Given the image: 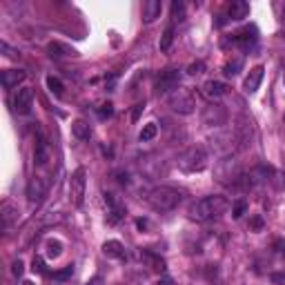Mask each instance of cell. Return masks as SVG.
Listing matches in <instances>:
<instances>
[{
    "label": "cell",
    "instance_id": "1",
    "mask_svg": "<svg viewBox=\"0 0 285 285\" xmlns=\"http://www.w3.org/2000/svg\"><path fill=\"white\" fill-rule=\"evenodd\" d=\"M232 207V203L221 194H212V196H205V199L196 201L189 210V216L199 223H207V221H214L223 216L227 210Z\"/></svg>",
    "mask_w": 285,
    "mask_h": 285
},
{
    "label": "cell",
    "instance_id": "2",
    "mask_svg": "<svg viewBox=\"0 0 285 285\" xmlns=\"http://www.w3.org/2000/svg\"><path fill=\"white\" fill-rule=\"evenodd\" d=\"M180 201H183V194L169 185H158L147 194V203L156 212H172L180 205Z\"/></svg>",
    "mask_w": 285,
    "mask_h": 285
},
{
    "label": "cell",
    "instance_id": "3",
    "mask_svg": "<svg viewBox=\"0 0 285 285\" xmlns=\"http://www.w3.org/2000/svg\"><path fill=\"white\" fill-rule=\"evenodd\" d=\"M207 160H210V156H207L205 149L201 147V145H194V147H189L187 152L178 158V167L183 169V172H187V174L203 172V169L207 167Z\"/></svg>",
    "mask_w": 285,
    "mask_h": 285
},
{
    "label": "cell",
    "instance_id": "4",
    "mask_svg": "<svg viewBox=\"0 0 285 285\" xmlns=\"http://www.w3.org/2000/svg\"><path fill=\"white\" fill-rule=\"evenodd\" d=\"M169 105L178 114H192L196 107V101H194V94H192L187 87H178V89L169 96Z\"/></svg>",
    "mask_w": 285,
    "mask_h": 285
},
{
    "label": "cell",
    "instance_id": "5",
    "mask_svg": "<svg viewBox=\"0 0 285 285\" xmlns=\"http://www.w3.org/2000/svg\"><path fill=\"white\" fill-rule=\"evenodd\" d=\"M85 176H87L85 167H78L71 174V180H69V201H71V205H76V207H80L82 199H85V187H87Z\"/></svg>",
    "mask_w": 285,
    "mask_h": 285
},
{
    "label": "cell",
    "instance_id": "6",
    "mask_svg": "<svg viewBox=\"0 0 285 285\" xmlns=\"http://www.w3.org/2000/svg\"><path fill=\"white\" fill-rule=\"evenodd\" d=\"M180 87V74L176 69H165L160 71L156 78V94H174Z\"/></svg>",
    "mask_w": 285,
    "mask_h": 285
},
{
    "label": "cell",
    "instance_id": "7",
    "mask_svg": "<svg viewBox=\"0 0 285 285\" xmlns=\"http://www.w3.org/2000/svg\"><path fill=\"white\" fill-rule=\"evenodd\" d=\"M256 40H258V29L254 27V25H247V27H243L241 32L232 34V45H241V47H245V49L254 47Z\"/></svg>",
    "mask_w": 285,
    "mask_h": 285
},
{
    "label": "cell",
    "instance_id": "8",
    "mask_svg": "<svg viewBox=\"0 0 285 285\" xmlns=\"http://www.w3.org/2000/svg\"><path fill=\"white\" fill-rule=\"evenodd\" d=\"M105 203L110 205V214H107V223H110V225H116V223H121L125 219L127 207L123 205L114 194H105Z\"/></svg>",
    "mask_w": 285,
    "mask_h": 285
},
{
    "label": "cell",
    "instance_id": "9",
    "mask_svg": "<svg viewBox=\"0 0 285 285\" xmlns=\"http://www.w3.org/2000/svg\"><path fill=\"white\" fill-rule=\"evenodd\" d=\"M263 74H265V67H263V65L252 67L250 74H247L245 80H243V89H245V94H256V89L261 87Z\"/></svg>",
    "mask_w": 285,
    "mask_h": 285
},
{
    "label": "cell",
    "instance_id": "10",
    "mask_svg": "<svg viewBox=\"0 0 285 285\" xmlns=\"http://www.w3.org/2000/svg\"><path fill=\"white\" fill-rule=\"evenodd\" d=\"M32 105H34V89H29V87L18 89L16 98H14V110L18 114H29L32 112Z\"/></svg>",
    "mask_w": 285,
    "mask_h": 285
},
{
    "label": "cell",
    "instance_id": "11",
    "mask_svg": "<svg viewBox=\"0 0 285 285\" xmlns=\"http://www.w3.org/2000/svg\"><path fill=\"white\" fill-rule=\"evenodd\" d=\"M247 14H250V5L243 3V0H232L225 7L227 20H243V18H247Z\"/></svg>",
    "mask_w": 285,
    "mask_h": 285
},
{
    "label": "cell",
    "instance_id": "12",
    "mask_svg": "<svg viewBox=\"0 0 285 285\" xmlns=\"http://www.w3.org/2000/svg\"><path fill=\"white\" fill-rule=\"evenodd\" d=\"M47 54L51 58H71V56H78V51L74 47H69V45L60 43V40H51L47 45Z\"/></svg>",
    "mask_w": 285,
    "mask_h": 285
},
{
    "label": "cell",
    "instance_id": "13",
    "mask_svg": "<svg viewBox=\"0 0 285 285\" xmlns=\"http://www.w3.org/2000/svg\"><path fill=\"white\" fill-rule=\"evenodd\" d=\"M203 94L207 98H223V96H227L230 94V85L227 82H221V80H207L205 85H203Z\"/></svg>",
    "mask_w": 285,
    "mask_h": 285
},
{
    "label": "cell",
    "instance_id": "14",
    "mask_svg": "<svg viewBox=\"0 0 285 285\" xmlns=\"http://www.w3.org/2000/svg\"><path fill=\"white\" fill-rule=\"evenodd\" d=\"M47 194V183H45L40 176H34L32 180H29V185H27V196H29V201L32 203H38L43 196Z\"/></svg>",
    "mask_w": 285,
    "mask_h": 285
},
{
    "label": "cell",
    "instance_id": "15",
    "mask_svg": "<svg viewBox=\"0 0 285 285\" xmlns=\"http://www.w3.org/2000/svg\"><path fill=\"white\" fill-rule=\"evenodd\" d=\"M25 78H27V74H25L23 69H5L3 74H0V80H3L5 89H14V87H18Z\"/></svg>",
    "mask_w": 285,
    "mask_h": 285
},
{
    "label": "cell",
    "instance_id": "16",
    "mask_svg": "<svg viewBox=\"0 0 285 285\" xmlns=\"http://www.w3.org/2000/svg\"><path fill=\"white\" fill-rule=\"evenodd\" d=\"M160 14H163V3L160 0H147V3H143V20L147 25L160 18Z\"/></svg>",
    "mask_w": 285,
    "mask_h": 285
},
{
    "label": "cell",
    "instance_id": "17",
    "mask_svg": "<svg viewBox=\"0 0 285 285\" xmlns=\"http://www.w3.org/2000/svg\"><path fill=\"white\" fill-rule=\"evenodd\" d=\"M34 158H36V165H40V167H45V165L49 163V145H47V141H45V136H38Z\"/></svg>",
    "mask_w": 285,
    "mask_h": 285
},
{
    "label": "cell",
    "instance_id": "18",
    "mask_svg": "<svg viewBox=\"0 0 285 285\" xmlns=\"http://www.w3.org/2000/svg\"><path fill=\"white\" fill-rule=\"evenodd\" d=\"M71 134H74L78 141H89L91 138V127L87 121H82V118H78V121L71 123Z\"/></svg>",
    "mask_w": 285,
    "mask_h": 285
},
{
    "label": "cell",
    "instance_id": "19",
    "mask_svg": "<svg viewBox=\"0 0 285 285\" xmlns=\"http://www.w3.org/2000/svg\"><path fill=\"white\" fill-rule=\"evenodd\" d=\"M103 254L110 258H125V245L121 241H107L103 243Z\"/></svg>",
    "mask_w": 285,
    "mask_h": 285
},
{
    "label": "cell",
    "instance_id": "20",
    "mask_svg": "<svg viewBox=\"0 0 285 285\" xmlns=\"http://www.w3.org/2000/svg\"><path fill=\"white\" fill-rule=\"evenodd\" d=\"M141 258L149 265V269H156V272H163V269H165V261L158 256V254H154V252H149V250H143L141 252Z\"/></svg>",
    "mask_w": 285,
    "mask_h": 285
},
{
    "label": "cell",
    "instance_id": "21",
    "mask_svg": "<svg viewBox=\"0 0 285 285\" xmlns=\"http://www.w3.org/2000/svg\"><path fill=\"white\" fill-rule=\"evenodd\" d=\"M156 134H158L156 123H147V125L141 129V134H138V141H141V143H147V141H152V138H156Z\"/></svg>",
    "mask_w": 285,
    "mask_h": 285
},
{
    "label": "cell",
    "instance_id": "22",
    "mask_svg": "<svg viewBox=\"0 0 285 285\" xmlns=\"http://www.w3.org/2000/svg\"><path fill=\"white\" fill-rule=\"evenodd\" d=\"M241 67H243V58L227 60V63L223 65V74H225V76H236L238 71H241Z\"/></svg>",
    "mask_w": 285,
    "mask_h": 285
},
{
    "label": "cell",
    "instance_id": "23",
    "mask_svg": "<svg viewBox=\"0 0 285 285\" xmlns=\"http://www.w3.org/2000/svg\"><path fill=\"white\" fill-rule=\"evenodd\" d=\"M47 87H49V91L51 94H56V96H63V91H65V85H63V80L60 78H56V76H47Z\"/></svg>",
    "mask_w": 285,
    "mask_h": 285
},
{
    "label": "cell",
    "instance_id": "24",
    "mask_svg": "<svg viewBox=\"0 0 285 285\" xmlns=\"http://www.w3.org/2000/svg\"><path fill=\"white\" fill-rule=\"evenodd\" d=\"M174 43V27H167L163 32V38H160V51H167Z\"/></svg>",
    "mask_w": 285,
    "mask_h": 285
},
{
    "label": "cell",
    "instance_id": "25",
    "mask_svg": "<svg viewBox=\"0 0 285 285\" xmlns=\"http://www.w3.org/2000/svg\"><path fill=\"white\" fill-rule=\"evenodd\" d=\"M172 18L176 20V23L185 20V5L180 3V0H174L172 3Z\"/></svg>",
    "mask_w": 285,
    "mask_h": 285
},
{
    "label": "cell",
    "instance_id": "26",
    "mask_svg": "<svg viewBox=\"0 0 285 285\" xmlns=\"http://www.w3.org/2000/svg\"><path fill=\"white\" fill-rule=\"evenodd\" d=\"M32 269L34 272H38V274H45V276H49V269L47 265H45V258L43 256H34V263H32Z\"/></svg>",
    "mask_w": 285,
    "mask_h": 285
},
{
    "label": "cell",
    "instance_id": "27",
    "mask_svg": "<svg viewBox=\"0 0 285 285\" xmlns=\"http://www.w3.org/2000/svg\"><path fill=\"white\" fill-rule=\"evenodd\" d=\"M60 252H63V243L60 241H47V256L49 258L60 256Z\"/></svg>",
    "mask_w": 285,
    "mask_h": 285
},
{
    "label": "cell",
    "instance_id": "28",
    "mask_svg": "<svg viewBox=\"0 0 285 285\" xmlns=\"http://www.w3.org/2000/svg\"><path fill=\"white\" fill-rule=\"evenodd\" d=\"M96 114H98V118H101V121L112 118L114 116V105H112V103H103V105L96 110Z\"/></svg>",
    "mask_w": 285,
    "mask_h": 285
},
{
    "label": "cell",
    "instance_id": "29",
    "mask_svg": "<svg viewBox=\"0 0 285 285\" xmlns=\"http://www.w3.org/2000/svg\"><path fill=\"white\" fill-rule=\"evenodd\" d=\"M245 212H247V203H245V201H236V203L232 205V216H234V219H241Z\"/></svg>",
    "mask_w": 285,
    "mask_h": 285
},
{
    "label": "cell",
    "instance_id": "30",
    "mask_svg": "<svg viewBox=\"0 0 285 285\" xmlns=\"http://www.w3.org/2000/svg\"><path fill=\"white\" fill-rule=\"evenodd\" d=\"M71 274H74V265H67V267L63 269V272H54L51 276H54L56 281H67V278H69Z\"/></svg>",
    "mask_w": 285,
    "mask_h": 285
},
{
    "label": "cell",
    "instance_id": "31",
    "mask_svg": "<svg viewBox=\"0 0 285 285\" xmlns=\"http://www.w3.org/2000/svg\"><path fill=\"white\" fill-rule=\"evenodd\" d=\"M203 69H205V65L201 63V60H196V63H192L187 67V74L189 76H199V74H203Z\"/></svg>",
    "mask_w": 285,
    "mask_h": 285
},
{
    "label": "cell",
    "instance_id": "32",
    "mask_svg": "<svg viewBox=\"0 0 285 285\" xmlns=\"http://www.w3.org/2000/svg\"><path fill=\"white\" fill-rule=\"evenodd\" d=\"M269 281H272L274 285H285V272H274V274H269Z\"/></svg>",
    "mask_w": 285,
    "mask_h": 285
},
{
    "label": "cell",
    "instance_id": "33",
    "mask_svg": "<svg viewBox=\"0 0 285 285\" xmlns=\"http://www.w3.org/2000/svg\"><path fill=\"white\" fill-rule=\"evenodd\" d=\"M12 272L16 274V276H23V274H25V265H23V261H14Z\"/></svg>",
    "mask_w": 285,
    "mask_h": 285
},
{
    "label": "cell",
    "instance_id": "34",
    "mask_svg": "<svg viewBox=\"0 0 285 285\" xmlns=\"http://www.w3.org/2000/svg\"><path fill=\"white\" fill-rule=\"evenodd\" d=\"M143 110H145V103H138V105H134V112H132V121H134V123L138 121V116L143 114Z\"/></svg>",
    "mask_w": 285,
    "mask_h": 285
},
{
    "label": "cell",
    "instance_id": "35",
    "mask_svg": "<svg viewBox=\"0 0 285 285\" xmlns=\"http://www.w3.org/2000/svg\"><path fill=\"white\" fill-rule=\"evenodd\" d=\"M250 227H252V230H263V219H261V216H254V219L250 221Z\"/></svg>",
    "mask_w": 285,
    "mask_h": 285
},
{
    "label": "cell",
    "instance_id": "36",
    "mask_svg": "<svg viewBox=\"0 0 285 285\" xmlns=\"http://www.w3.org/2000/svg\"><path fill=\"white\" fill-rule=\"evenodd\" d=\"M156 285H176V281L172 276H160L158 281H156Z\"/></svg>",
    "mask_w": 285,
    "mask_h": 285
},
{
    "label": "cell",
    "instance_id": "37",
    "mask_svg": "<svg viewBox=\"0 0 285 285\" xmlns=\"http://www.w3.org/2000/svg\"><path fill=\"white\" fill-rule=\"evenodd\" d=\"M147 225H149L147 219H138V221H136V227H138V230H147Z\"/></svg>",
    "mask_w": 285,
    "mask_h": 285
},
{
    "label": "cell",
    "instance_id": "38",
    "mask_svg": "<svg viewBox=\"0 0 285 285\" xmlns=\"http://www.w3.org/2000/svg\"><path fill=\"white\" fill-rule=\"evenodd\" d=\"M87 285H101V281L96 278V281H91V283H87Z\"/></svg>",
    "mask_w": 285,
    "mask_h": 285
},
{
    "label": "cell",
    "instance_id": "39",
    "mask_svg": "<svg viewBox=\"0 0 285 285\" xmlns=\"http://www.w3.org/2000/svg\"><path fill=\"white\" fill-rule=\"evenodd\" d=\"M25 285H34V283L32 281H25Z\"/></svg>",
    "mask_w": 285,
    "mask_h": 285
},
{
    "label": "cell",
    "instance_id": "40",
    "mask_svg": "<svg viewBox=\"0 0 285 285\" xmlns=\"http://www.w3.org/2000/svg\"><path fill=\"white\" fill-rule=\"evenodd\" d=\"M283 82H285V74H283Z\"/></svg>",
    "mask_w": 285,
    "mask_h": 285
}]
</instances>
